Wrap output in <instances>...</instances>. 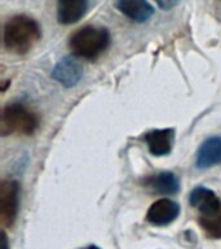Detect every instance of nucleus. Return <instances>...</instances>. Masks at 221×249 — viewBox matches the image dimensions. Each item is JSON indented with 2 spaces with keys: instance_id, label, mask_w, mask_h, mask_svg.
Listing matches in <instances>:
<instances>
[{
  "instance_id": "nucleus-1",
  "label": "nucleus",
  "mask_w": 221,
  "mask_h": 249,
  "mask_svg": "<svg viewBox=\"0 0 221 249\" xmlns=\"http://www.w3.org/2000/svg\"><path fill=\"white\" fill-rule=\"evenodd\" d=\"M42 38L39 23L29 16L17 15L4 25V47L16 54H26Z\"/></svg>"
},
{
  "instance_id": "nucleus-2",
  "label": "nucleus",
  "mask_w": 221,
  "mask_h": 249,
  "mask_svg": "<svg viewBox=\"0 0 221 249\" xmlns=\"http://www.w3.org/2000/svg\"><path fill=\"white\" fill-rule=\"evenodd\" d=\"M110 44V33L105 27L84 26L71 35L69 42L70 51L74 56L85 60H95L108 50Z\"/></svg>"
},
{
  "instance_id": "nucleus-3",
  "label": "nucleus",
  "mask_w": 221,
  "mask_h": 249,
  "mask_svg": "<svg viewBox=\"0 0 221 249\" xmlns=\"http://www.w3.org/2000/svg\"><path fill=\"white\" fill-rule=\"evenodd\" d=\"M39 127V118L22 103H12L4 107L0 116L1 136L32 135Z\"/></svg>"
},
{
  "instance_id": "nucleus-4",
  "label": "nucleus",
  "mask_w": 221,
  "mask_h": 249,
  "mask_svg": "<svg viewBox=\"0 0 221 249\" xmlns=\"http://www.w3.org/2000/svg\"><path fill=\"white\" fill-rule=\"evenodd\" d=\"M19 206V184L15 179H4L0 183V218L1 223L11 227L15 223Z\"/></svg>"
},
{
  "instance_id": "nucleus-5",
  "label": "nucleus",
  "mask_w": 221,
  "mask_h": 249,
  "mask_svg": "<svg viewBox=\"0 0 221 249\" xmlns=\"http://www.w3.org/2000/svg\"><path fill=\"white\" fill-rule=\"evenodd\" d=\"M52 78L66 89H71L81 81L83 68L75 58L71 56H65L53 68Z\"/></svg>"
},
{
  "instance_id": "nucleus-6",
  "label": "nucleus",
  "mask_w": 221,
  "mask_h": 249,
  "mask_svg": "<svg viewBox=\"0 0 221 249\" xmlns=\"http://www.w3.org/2000/svg\"><path fill=\"white\" fill-rule=\"evenodd\" d=\"M180 205L171 198L163 197L153 202L147 210L146 221L153 226H167L178 217Z\"/></svg>"
},
{
  "instance_id": "nucleus-7",
  "label": "nucleus",
  "mask_w": 221,
  "mask_h": 249,
  "mask_svg": "<svg viewBox=\"0 0 221 249\" xmlns=\"http://www.w3.org/2000/svg\"><path fill=\"white\" fill-rule=\"evenodd\" d=\"M189 202L205 217L213 215L221 209L220 198L212 190L203 186H198L191 190L189 194Z\"/></svg>"
},
{
  "instance_id": "nucleus-8",
  "label": "nucleus",
  "mask_w": 221,
  "mask_h": 249,
  "mask_svg": "<svg viewBox=\"0 0 221 249\" xmlns=\"http://www.w3.org/2000/svg\"><path fill=\"white\" fill-rule=\"evenodd\" d=\"M221 163V136H209L199 145L195 156V166L201 170Z\"/></svg>"
},
{
  "instance_id": "nucleus-9",
  "label": "nucleus",
  "mask_w": 221,
  "mask_h": 249,
  "mask_svg": "<svg viewBox=\"0 0 221 249\" xmlns=\"http://www.w3.org/2000/svg\"><path fill=\"white\" fill-rule=\"evenodd\" d=\"M174 140V128H160V130H153L145 135V142L147 144L149 152L153 156L160 157V156L170 155L172 151Z\"/></svg>"
},
{
  "instance_id": "nucleus-10",
  "label": "nucleus",
  "mask_w": 221,
  "mask_h": 249,
  "mask_svg": "<svg viewBox=\"0 0 221 249\" xmlns=\"http://www.w3.org/2000/svg\"><path fill=\"white\" fill-rule=\"evenodd\" d=\"M89 0H58L57 19L61 25H73L80 21L88 11Z\"/></svg>"
},
{
  "instance_id": "nucleus-11",
  "label": "nucleus",
  "mask_w": 221,
  "mask_h": 249,
  "mask_svg": "<svg viewBox=\"0 0 221 249\" xmlns=\"http://www.w3.org/2000/svg\"><path fill=\"white\" fill-rule=\"evenodd\" d=\"M146 188L163 196H171L180 191V182L177 177L171 171H162L155 175H150L143 180Z\"/></svg>"
},
{
  "instance_id": "nucleus-12",
  "label": "nucleus",
  "mask_w": 221,
  "mask_h": 249,
  "mask_svg": "<svg viewBox=\"0 0 221 249\" xmlns=\"http://www.w3.org/2000/svg\"><path fill=\"white\" fill-rule=\"evenodd\" d=\"M116 8L128 18L139 23L146 22L154 13V8L147 0H118Z\"/></svg>"
},
{
  "instance_id": "nucleus-13",
  "label": "nucleus",
  "mask_w": 221,
  "mask_h": 249,
  "mask_svg": "<svg viewBox=\"0 0 221 249\" xmlns=\"http://www.w3.org/2000/svg\"><path fill=\"white\" fill-rule=\"evenodd\" d=\"M199 225L207 235L212 239H221V209L213 215L199 218Z\"/></svg>"
},
{
  "instance_id": "nucleus-14",
  "label": "nucleus",
  "mask_w": 221,
  "mask_h": 249,
  "mask_svg": "<svg viewBox=\"0 0 221 249\" xmlns=\"http://www.w3.org/2000/svg\"><path fill=\"white\" fill-rule=\"evenodd\" d=\"M154 1L163 11H170V9L174 8L180 3V0H154Z\"/></svg>"
},
{
  "instance_id": "nucleus-15",
  "label": "nucleus",
  "mask_w": 221,
  "mask_h": 249,
  "mask_svg": "<svg viewBox=\"0 0 221 249\" xmlns=\"http://www.w3.org/2000/svg\"><path fill=\"white\" fill-rule=\"evenodd\" d=\"M1 249H9V244H8V236L7 233L1 232Z\"/></svg>"
},
{
  "instance_id": "nucleus-16",
  "label": "nucleus",
  "mask_w": 221,
  "mask_h": 249,
  "mask_svg": "<svg viewBox=\"0 0 221 249\" xmlns=\"http://www.w3.org/2000/svg\"><path fill=\"white\" fill-rule=\"evenodd\" d=\"M81 249H101L100 247H97V245H89L87 248H81Z\"/></svg>"
}]
</instances>
